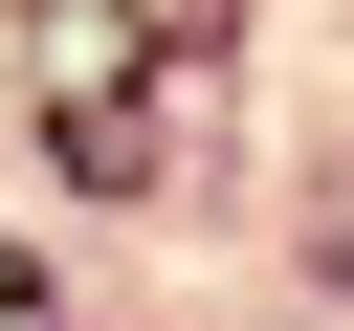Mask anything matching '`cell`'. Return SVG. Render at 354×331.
I'll use <instances>...</instances> for the list:
<instances>
[{
	"instance_id": "1",
	"label": "cell",
	"mask_w": 354,
	"mask_h": 331,
	"mask_svg": "<svg viewBox=\"0 0 354 331\" xmlns=\"http://www.w3.org/2000/svg\"><path fill=\"white\" fill-rule=\"evenodd\" d=\"M199 0H44L22 22V110H44V154L88 177V199H155L177 154H199Z\"/></svg>"
},
{
	"instance_id": "2",
	"label": "cell",
	"mask_w": 354,
	"mask_h": 331,
	"mask_svg": "<svg viewBox=\"0 0 354 331\" xmlns=\"http://www.w3.org/2000/svg\"><path fill=\"white\" fill-rule=\"evenodd\" d=\"M0 331H44V265H22V243H0Z\"/></svg>"
}]
</instances>
